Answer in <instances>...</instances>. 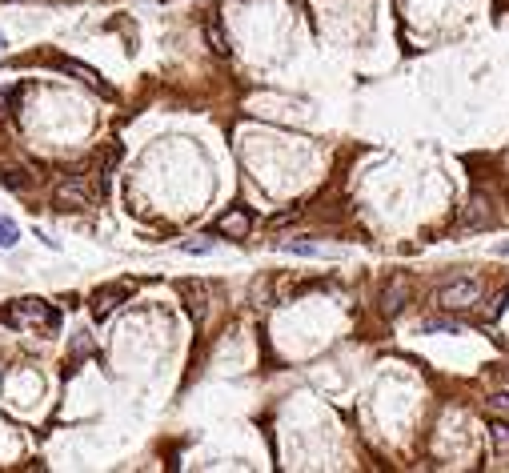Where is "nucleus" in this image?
<instances>
[{"label":"nucleus","mask_w":509,"mask_h":473,"mask_svg":"<svg viewBox=\"0 0 509 473\" xmlns=\"http://www.w3.org/2000/svg\"><path fill=\"white\" fill-rule=\"evenodd\" d=\"M205 37H209V49H212V52L229 56V37H224L221 16H209V20H205Z\"/></svg>","instance_id":"9"},{"label":"nucleus","mask_w":509,"mask_h":473,"mask_svg":"<svg viewBox=\"0 0 509 473\" xmlns=\"http://www.w3.org/2000/svg\"><path fill=\"white\" fill-rule=\"evenodd\" d=\"M481 297H485V285L477 277H457V281H449V285L437 289L433 305L445 313H469V309H477Z\"/></svg>","instance_id":"2"},{"label":"nucleus","mask_w":509,"mask_h":473,"mask_svg":"<svg viewBox=\"0 0 509 473\" xmlns=\"http://www.w3.org/2000/svg\"><path fill=\"white\" fill-rule=\"evenodd\" d=\"M489 217H493V209L485 205V197H473L465 209H461V217H457V229H485L489 224Z\"/></svg>","instance_id":"8"},{"label":"nucleus","mask_w":509,"mask_h":473,"mask_svg":"<svg viewBox=\"0 0 509 473\" xmlns=\"http://www.w3.org/2000/svg\"><path fill=\"white\" fill-rule=\"evenodd\" d=\"M4 321L13 329H32V333H56L61 329V313L40 297H20L4 309Z\"/></svg>","instance_id":"1"},{"label":"nucleus","mask_w":509,"mask_h":473,"mask_svg":"<svg viewBox=\"0 0 509 473\" xmlns=\"http://www.w3.org/2000/svg\"><path fill=\"white\" fill-rule=\"evenodd\" d=\"M457 325L453 321H425V333H453Z\"/></svg>","instance_id":"14"},{"label":"nucleus","mask_w":509,"mask_h":473,"mask_svg":"<svg viewBox=\"0 0 509 473\" xmlns=\"http://www.w3.org/2000/svg\"><path fill=\"white\" fill-rule=\"evenodd\" d=\"M212 229H217L221 236H229V241H241V236L253 229V217H248L245 209H229V212H221V217H217V224H212Z\"/></svg>","instance_id":"5"},{"label":"nucleus","mask_w":509,"mask_h":473,"mask_svg":"<svg viewBox=\"0 0 509 473\" xmlns=\"http://www.w3.org/2000/svg\"><path fill=\"white\" fill-rule=\"evenodd\" d=\"M489 409H493V413H505V417H509V389H501V393H493V397H489Z\"/></svg>","instance_id":"13"},{"label":"nucleus","mask_w":509,"mask_h":473,"mask_svg":"<svg viewBox=\"0 0 509 473\" xmlns=\"http://www.w3.org/2000/svg\"><path fill=\"white\" fill-rule=\"evenodd\" d=\"M16 241H20V229H16V221L0 217V249H13Z\"/></svg>","instance_id":"11"},{"label":"nucleus","mask_w":509,"mask_h":473,"mask_svg":"<svg viewBox=\"0 0 509 473\" xmlns=\"http://www.w3.org/2000/svg\"><path fill=\"white\" fill-rule=\"evenodd\" d=\"M281 249H285V253H305V257H317V253H321L313 241H285Z\"/></svg>","instance_id":"12"},{"label":"nucleus","mask_w":509,"mask_h":473,"mask_svg":"<svg viewBox=\"0 0 509 473\" xmlns=\"http://www.w3.org/2000/svg\"><path fill=\"white\" fill-rule=\"evenodd\" d=\"M489 441L501 461H509V421H489Z\"/></svg>","instance_id":"10"},{"label":"nucleus","mask_w":509,"mask_h":473,"mask_svg":"<svg viewBox=\"0 0 509 473\" xmlns=\"http://www.w3.org/2000/svg\"><path fill=\"white\" fill-rule=\"evenodd\" d=\"M128 293H133L128 285H104V289H97V293H92V317H97V321H104V317H109L116 305H124V301H128Z\"/></svg>","instance_id":"4"},{"label":"nucleus","mask_w":509,"mask_h":473,"mask_svg":"<svg viewBox=\"0 0 509 473\" xmlns=\"http://www.w3.org/2000/svg\"><path fill=\"white\" fill-rule=\"evenodd\" d=\"M0 49H4V37H0Z\"/></svg>","instance_id":"15"},{"label":"nucleus","mask_w":509,"mask_h":473,"mask_svg":"<svg viewBox=\"0 0 509 473\" xmlns=\"http://www.w3.org/2000/svg\"><path fill=\"white\" fill-rule=\"evenodd\" d=\"M0 4H8V0H0Z\"/></svg>","instance_id":"16"},{"label":"nucleus","mask_w":509,"mask_h":473,"mask_svg":"<svg viewBox=\"0 0 509 473\" xmlns=\"http://www.w3.org/2000/svg\"><path fill=\"white\" fill-rule=\"evenodd\" d=\"M52 200L61 209H88L92 205V188L85 185V176H64L56 185V193H52Z\"/></svg>","instance_id":"3"},{"label":"nucleus","mask_w":509,"mask_h":473,"mask_svg":"<svg viewBox=\"0 0 509 473\" xmlns=\"http://www.w3.org/2000/svg\"><path fill=\"white\" fill-rule=\"evenodd\" d=\"M405 301H409V285H405L401 277H393L385 285V293H381V317H397Z\"/></svg>","instance_id":"7"},{"label":"nucleus","mask_w":509,"mask_h":473,"mask_svg":"<svg viewBox=\"0 0 509 473\" xmlns=\"http://www.w3.org/2000/svg\"><path fill=\"white\" fill-rule=\"evenodd\" d=\"M56 68H61V73H68V76H76V80H85L88 88H97V92H104V97L112 92V88L104 85V80H100V73H97V68H88V64L73 61V56H61V61H56Z\"/></svg>","instance_id":"6"}]
</instances>
